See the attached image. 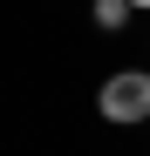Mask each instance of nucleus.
I'll return each instance as SVG.
<instances>
[{"label":"nucleus","instance_id":"obj_2","mask_svg":"<svg viewBox=\"0 0 150 156\" xmlns=\"http://www.w3.org/2000/svg\"><path fill=\"white\" fill-rule=\"evenodd\" d=\"M89 14H96V27H103V34H116V27H130V0H89Z\"/></svg>","mask_w":150,"mask_h":156},{"label":"nucleus","instance_id":"obj_1","mask_svg":"<svg viewBox=\"0 0 150 156\" xmlns=\"http://www.w3.org/2000/svg\"><path fill=\"white\" fill-rule=\"evenodd\" d=\"M96 109H103V122L130 129V122H150V68H116L103 95H96Z\"/></svg>","mask_w":150,"mask_h":156},{"label":"nucleus","instance_id":"obj_3","mask_svg":"<svg viewBox=\"0 0 150 156\" xmlns=\"http://www.w3.org/2000/svg\"><path fill=\"white\" fill-rule=\"evenodd\" d=\"M130 7H137V14H150V0H130Z\"/></svg>","mask_w":150,"mask_h":156}]
</instances>
